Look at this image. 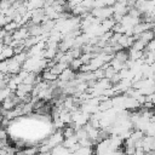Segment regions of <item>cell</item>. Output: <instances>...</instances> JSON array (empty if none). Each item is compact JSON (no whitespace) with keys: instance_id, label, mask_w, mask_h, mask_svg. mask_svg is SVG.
<instances>
[{"instance_id":"277c9868","label":"cell","mask_w":155,"mask_h":155,"mask_svg":"<svg viewBox=\"0 0 155 155\" xmlns=\"http://www.w3.org/2000/svg\"><path fill=\"white\" fill-rule=\"evenodd\" d=\"M50 154H51V155H69L70 153L68 151L67 148H64V147L61 144V145H57V147L52 148L51 151H50Z\"/></svg>"},{"instance_id":"9c48e42d","label":"cell","mask_w":155,"mask_h":155,"mask_svg":"<svg viewBox=\"0 0 155 155\" xmlns=\"http://www.w3.org/2000/svg\"><path fill=\"white\" fill-rule=\"evenodd\" d=\"M35 78H36V75H35L34 73H29V74L23 79V82H22V84L34 86V85H35Z\"/></svg>"},{"instance_id":"8fae6325","label":"cell","mask_w":155,"mask_h":155,"mask_svg":"<svg viewBox=\"0 0 155 155\" xmlns=\"http://www.w3.org/2000/svg\"><path fill=\"white\" fill-rule=\"evenodd\" d=\"M81 65H82V63L80 62V59H79V58H76V59H73V61L69 63V65H68V67H70L69 69L74 71V70L80 69V67H81Z\"/></svg>"},{"instance_id":"7c38bea8","label":"cell","mask_w":155,"mask_h":155,"mask_svg":"<svg viewBox=\"0 0 155 155\" xmlns=\"http://www.w3.org/2000/svg\"><path fill=\"white\" fill-rule=\"evenodd\" d=\"M145 97V102L147 103H153L154 104V93H151V94H148V96H144Z\"/></svg>"},{"instance_id":"8992f818","label":"cell","mask_w":155,"mask_h":155,"mask_svg":"<svg viewBox=\"0 0 155 155\" xmlns=\"http://www.w3.org/2000/svg\"><path fill=\"white\" fill-rule=\"evenodd\" d=\"M59 120L64 124V125H67V124H71V116H70V111H68V110H65V109H63L61 113H59Z\"/></svg>"},{"instance_id":"52a82bcc","label":"cell","mask_w":155,"mask_h":155,"mask_svg":"<svg viewBox=\"0 0 155 155\" xmlns=\"http://www.w3.org/2000/svg\"><path fill=\"white\" fill-rule=\"evenodd\" d=\"M41 79H42V81H46V82H53V81H57L58 80V76H56V75L51 74L50 71H46L45 70L41 74Z\"/></svg>"},{"instance_id":"5b68a950","label":"cell","mask_w":155,"mask_h":155,"mask_svg":"<svg viewBox=\"0 0 155 155\" xmlns=\"http://www.w3.org/2000/svg\"><path fill=\"white\" fill-rule=\"evenodd\" d=\"M114 58L117 59L120 63H125L127 59H128V52L125 51V50H121L119 52H115L114 53Z\"/></svg>"},{"instance_id":"ba28073f","label":"cell","mask_w":155,"mask_h":155,"mask_svg":"<svg viewBox=\"0 0 155 155\" xmlns=\"http://www.w3.org/2000/svg\"><path fill=\"white\" fill-rule=\"evenodd\" d=\"M62 134H63V138H64V139H65V138H69V137H71V136L75 134V130H74V127H71V126H65V127L62 130Z\"/></svg>"},{"instance_id":"30bf717a","label":"cell","mask_w":155,"mask_h":155,"mask_svg":"<svg viewBox=\"0 0 155 155\" xmlns=\"http://www.w3.org/2000/svg\"><path fill=\"white\" fill-rule=\"evenodd\" d=\"M144 47H145V44H143L140 40H134L133 45L131 46L133 51H144Z\"/></svg>"},{"instance_id":"6da1fadb","label":"cell","mask_w":155,"mask_h":155,"mask_svg":"<svg viewBox=\"0 0 155 155\" xmlns=\"http://www.w3.org/2000/svg\"><path fill=\"white\" fill-rule=\"evenodd\" d=\"M75 79V73L73 70H70L69 68L64 69L59 75H58V80L62 81V82H69L71 80Z\"/></svg>"},{"instance_id":"3957f363","label":"cell","mask_w":155,"mask_h":155,"mask_svg":"<svg viewBox=\"0 0 155 155\" xmlns=\"http://www.w3.org/2000/svg\"><path fill=\"white\" fill-rule=\"evenodd\" d=\"M15 107H17V105H16V103L13 102V99L11 98V96H10L8 98H6L4 102H1V109L5 110V111H10V110H12Z\"/></svg>"},{"instance_id":"7a4b0ae2","label":"cell","mask_w":155,"mask_h":155,"mask_svg":"<svg viewBox=\"0 0 155 155\" xmlns=\"http://www.w3.org/2000/svg\"><path fill=\"white\" fill-rule=\"evenodd\" d=\"M134 38H136V40H140L143 44L147 45L149 41L154 40V33H153V30H147V31H144V33H142V34H139L138 36H134Z\"/></svg>"}]
</instances>
